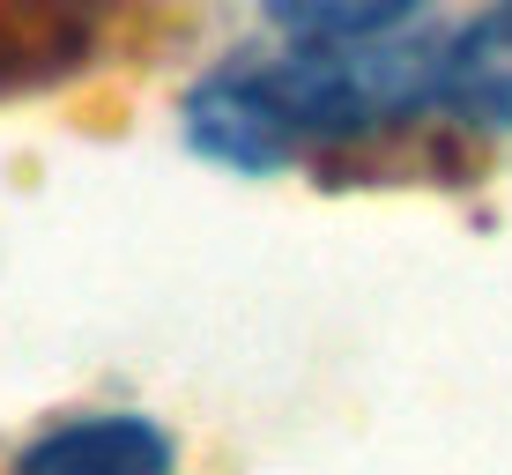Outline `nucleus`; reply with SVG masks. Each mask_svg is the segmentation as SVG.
<instances>
[{"label": "nucleus", "instance_id": "nucleus-1", "mask_svg": "<svg viewBox=\"0 0 512 475\" xmlns=\"http://www.w3.org/2000/svg\"><path fill=\"white\" fill-rule=\"evenodd\" d=\"M297 127V142H364V134L409 127L416 112L446 104V45L416 38H305L290 60L260 67Z\"/></svg>", "mask_w": 512, "mask_h": 475}, {"label": "nucleus", "instance_id": "nucleus-2", "mask_svg": "<svg viewBox=\"0 0 512 475\" xmlns=\"http://www.w3.org/2000/svg\"><path fill=\"white\" fill-rule=\"evenodd\" d=\"M186 142L208 156V164H231V171H282L305 156L297 127L282 119V104L268 90L260 67H223V75L193 82L186 97Z\"/></svg>", "mask_w": 512, "mask_h": 475}, {"label": "nucleus", "instance_id": "nucleus-3", "mask_svg": "<svg viewBox=\"0 0 512 475\" xmlns=\"http://www.w3.org/2000/svg\"><path fill=\"white\" fill-rule=\"evenodd\" d=\"M179 446L156 416H75L52 424L38 446H23L15 475H171Z\"/></svg>", "mask_w": 512, "mask_h": 475}, {"label": "nucleus", "instance_id": "nucleus-4", "mask_svg": "<svg viewBox=\"0 0 512 475\" xmlns=\"http://www.w3.org/2000/svg\"><path fill=\"white\" fill-rule=\"evenodd\" d=\"M446 104L475 127L512 134V0L475 15L461 38L446 45Z\"/></svg>", "mask_w": 512, "mask_h": 475}, {"label": "nucleus", "instance_id": "nucleus-5", "mask_svg": "<svg viewBox=\"0 0 512 475\" xmlns=\"http://www.w3.org/2000/svg\"><path fill=\"white\" fill-rule=\"evenodd\" d=\"M416 0H268V15L290 38H372L394 30Z\"/></svg>", "mask_w": 512, "mask_h": 475}]
</instances>
